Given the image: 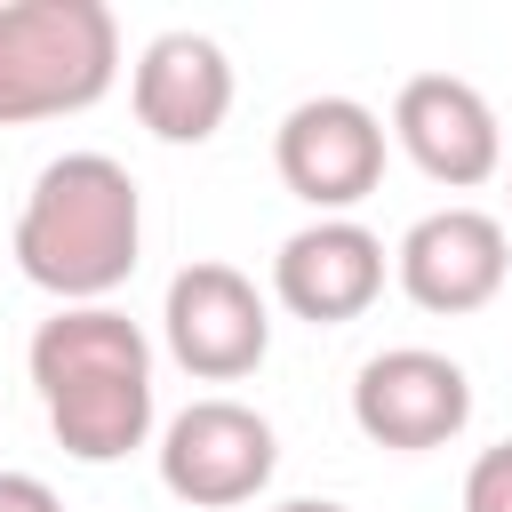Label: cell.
Instances as JSON below:
<instances>
[{
	"label": "cell",
	"mask_w": 512,
	"mask_h": 512,
	"mask_svg": "<svg viewBox=\"0 0 512 512\" xmlns=\"http://www.w3.org/2000/svg\"><path fill=\"white\" fill-rule=\"evenodd\" d=\"M32 384L56 448L80 464H120L152 432V344L112 304H56L32 336Z\"/></svg>",
	"instance_id": "obj_1"
},
{
	"label": "cell",
	"mask_w": 512,
	"mask_h": 512,
	"mask_svg": "<svg viewBox=\"0 0 512 512\" xmlns=\"http://www.w3.org/2000/svg\"><path fill=\"white\" fill-rule=\"evenodd\" d=\"M144 248L136 176L112 152H56L16 208V272L56 304H104Z\"/></svg>",
	"instance_id": "obj_2"
},
{
	"label": "cell",
	"mask_w": 512,
	"mask_h": 512,
	"mask_svg": "<svg viewBox=\"0 0 512 512\" xmlns=\"http://www.w3.org/2000/svg\"><path fill=\"white\" fill-rule=\"evenodd\" d=\"M120 72V24L104 0H8L0 8V128L88 112Z\"/></svg>",
	"instance_id": "obj_3"
},
{
	"label": "cell",
	"mask_w": 512,
	"mask_h": 512,
	"mask_svg": "<svg viewBox=\"0 0 512 512\" xmlns=\"http://www.w3.org/2000/svg\"><path fill=\"white\" fill-rule=\"evenodd\" d=\"M272 168L304 208L344 216L384 184V120L360 96H304L272 136Z\"/></svg>",
	"instance_id": "obj_4"
},
{
	"label": "cell",
	"mask_w": 512,
	"mask_h": 512,
	"mask_svg": "<svg viewBox=\"0 0 512 512\" xmlns=\"http://www.w3.org/2000/svg\"><path fill=\"white\" fill-rule=\"evenodd\" d=\"M160 328H168L176 368H192L200 384H240V376H256L264 352H272V312H264L256 280L232 272V264H208V256L168 280Z\"/></svg>",
	"instance_id": "obj_5"
},
{
	"label": "cell",
	"mask_w": 512,
	"mask_h": 512,
	"mask_svg": "<svg viewBox=\"0 0 512 512\" xmlns=\"http://www.w3.org/2000/svg\"><path fill=\"white\" fill-rule=\"evenodd\" d=\"M352 424L376 440V448H448L464 424H472V376L432 352V344H392L376 360H360L352 376Z\"/></svg>",
	"instance_id": "obj_6"
},
{
	"label": "cell",
	"mask_w": 512,
	"mask_h": 512,
	"mask_svg": "<svg viewBox=\"0 0 512 512\" xmlns=\"http://www.w3.org/2000/svg\"><path fill=\"white\" fill-rule=\"evenodd\" d=\"M272 464H280V440L248 400H192L160 432V488L200 512L248 504L272 480Z\"/></svg>",
	"instance_id": "obj_7"
},
{
	"label": "cell",
	"mask_w": 512,
	"mask_h": 512,
	"mask_svg": "<svg viewBox=\"0 0 512 512\" xmlns=\"http://www.w3.org/2000/svg\"><path fill=\"white\" fill-rule=\"evenodd\" d=\"M392 272H400L416 312H448V320L480 312L512 272V232L488 208H432V216H416L400 232Z\"/></svg>",
	"instance_id": "obj_8"
},
{
	"label": "cell",
	"mask_w": 512,
	"mask_h": 512,
	"mask_svg": "<svg viewBox=\"0 0 512 512\" xmlns=\"http://www.w3.org/2000/svg\"><path fill=\"white\" fill-rule=\"evenodd\" d=\"M392 136H400V152H408L432 184H448V192H472V184H488V176L504 168L496 104H488L472 80H456V72H416V80L392 96Z\"/></svg>",
	"instance_id": "obj_9"
},
{
	"label": "cell",
	"mask_w": 512,
	"mask_h": 512,
	"mask_svg": "<svg viewBox=\"0 0 512 512\" xmlns=\"http://www.w3.org/2000/svg\"><path fill=\"white\" fill-rule=\"evenodd\" d=\"M272 296L312 320V328H336V320H360L376 296H384V240L352 216H320L304 232L280 240L272 256Z\"/></svg>",
	"instance_id": "obj_10"
},
{
	"label": "cell",
	"mask_w": 512,
	"mask_h": 512,
	"mask_svg": "<svg viewBox=\"0 0 512 512\" xmlns=\"http://www.w3.org/2000/svg\"><path fill=\"white\" fill-rule=\"evenodd\" d=\"M128 96L160 144H208L232 112V64L208 32H160V40H144Z\"/></svg>",
	"instance_id": "obj_11"
},
{
	"label": "cell",
	"mask_w": 512,
	"mask_h": 512,
	"mask_svg": "<svg viewBox=\"0 0 512 512\" xmlns=\"http://www.w3.org/2000/svg\"><path fill=\"white\" fill-rule=\"evenodd\" d=\"M464 512H512V440L480 448L464 472Z\"/></svg>",
	"instance_id": "obj_12"
},
{
	"label": "cell",
	"mask_w": 512,
	"mask_h": 512,
	"mask_svg": "<svg viewBox=\"0 0 512 512\" xmlns=\"http://www.w3.org/2000/svg\"><path fill=\"white\" fill-rule=\"evenodd\" d=\"M0 512H64V504H56L48 480H32V472H0Z\"/></svg>",
	"instance_id": "obj_13"
},
{
	"label": "cell",
	"mask_w": 512,
	"mask_h": 512,
	"mask_svg": "<svg viewBox=\"0 0 512 512\" xmlns=\"http://www.w3.org/2000/svg\"><path fill=\"white\" fill-rule=\"evenodd\" d=\"M280 512H352V504H328V496H296V504H280Z\"/></svg>",
	"instance_id": "obj_14"
},
{
	"label": "cell",
	"mask_w": 512,
	"mask_h": 512,
	"mask_svg": "<svg viewBox=\"0 0 512 512\" xmlns=\"http://www.w3.org/2000/svg\"><path fill=\"white\" fill-rule=\"evenodd\" d=\"M504 200H512V160H504Z\"/></svg>",
	"instance_id": "obj_15"
}]
</instances>
